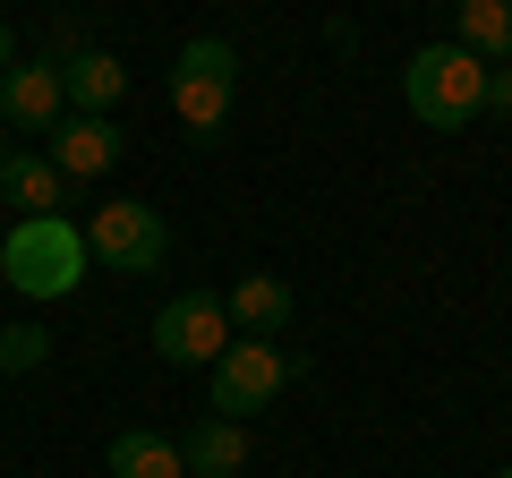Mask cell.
<instances>
[{"label":"cell","mask_w":512,"mask_h":478,"mask_svg":"<svg viewBox=\"0 0 512 478\" xmlns=\"http://www.w3.org/2000/svg\"><path fill=\"white\" fill-rule=\"evenodd\" d=\"M0 274L18 299H69L86 282V231L69 214H43V222H9L0 239Z\"/></svg>","instance_id":"cell-1"},{"label":"cell","mask_w":512,"mask_h":478,"mask_svg":"<svg viewBox=\"0 0 512 478\" xmlns=\"http://www.w3.org/2000/svg\"><path fill=\"white\" fill-rule=\"evenodd\" d=\"M0 393H9V385H0Z\"/></svg>","instance_id":"cell-20"},{"label":"cell","mask_w":512,"mask_h":478,"mask_svg":"<svg viewBox=\"0 0 512 478\" xmlns=\"http://www.w3.org/2000/svg\"><path fill=\"white\" fill-rule=\"evenodd\" d=\"M52 359V325H0V385L9 376H35Z\"/></svg>","instance_id":"cell-15"},{"label":"cell","mask_w":512,"mask_h":478,"mask_svg":"<svg viewBox=\"0 0 512 478\" xmlns=\"http://www.w3.org/2000/svg\"><path fill=\"white\" fill-rule=\"evenodd\" d=\"M60 120H69L60 60H9V69H0V129H18V137H52Z\"/></svg>","instance_id":"cell-7"},{"label":"cell","mask_w":512,"mask_h":478,"mask_svg":"<svg viewBox=\"0 0 512 478\" xmlns=\"http://www.w3.org/2000/svg\"><path fill=\"white\" fill-rule=\"evenodd\" d=\"M60 94H69V111H86V120H111V103L128 94V60L120 52H69L60 60Z\"/></svg>","instance_id":"cell-10"},{"label":"cell","mask_w":512,"mask_h":478,"mask_svg":"<svg viewBox=\"0 0 512 478\" xmlns=\"http://www.w3.org/2000/svg\"><path fill=\"white\" fill-rule=\"evenodd\" d=\"M9 60H18V35H9V26H0V69H9Z\"/></svg>","instance_id":"cell-17"},{"label":"cell","mask_w":512,"mask_h":478,"mask_svg":"<svg viewBox=\"0 0 512 478\" xmlns=\"http://www.w3.org/2000/svg\"><path fill=\"white\" fill-rule=\"evenodd\" d=\"M43 163H52L60 180H103V171L120 163V129H111V120H86V111H69V120L52 129V154H43Z\"/></svg>","instance_id":"cell-8"},{"label":"cell","mask_w":512,"mask_h":478,"mask_svg":"<svg viewBox=\"0 0 512 478\" xmlns=\"http://www.w3.org/2000/svg\"><path fill=\"white\" fill-rule=\"evenodd\" d=\"M180 461H188V478H239L248 470V427L239 419H197L180 436Z\"/></svg>","instance_id":"cell-12"},{"label":"cell","mask_w":512,"mask_h":478,"mask_svg":"<svg viewBox=\"0 0 512 478\" xmlns=\"http://www.w3.org/2000/svg\"><path fill=\"white\" fill-rule=\"evenodd\" d=\"M103 470H111V478H188V461H180V436L120 427V436H111V453H103Z\"/></svg>","instance_id":"cell-13"},{"label":"cell","mask_w":512,"mask_h":478,"mask_svg":"<svg viewBox=\"0 0 512 478\" xmlns=\"http://www.w3.org/2000/svg\"><path fill=\"white\" fill-rule=\"evenodd\" d=\"M0 197L18 205V222H43V214L69 205V180H60L43 154H18V146H9V163H0Z\"/></svg>","instance_id":"cell-11"},{"label":"cell","mask_w":512,"mask_h":478,"mask_svg":"<svg viewBox=\"0 0 512 478\" xmlns=\"http://www.w3.org/2000/svg\"><path fill=\"white\" fill-rule=\"evenodd\" d=\"M231 342L239 333H231L222 291H171L163 316H154V359H163V368H214Z\"/></svg>","instance_id":"cell-5"},{"label":"cell","mask_w":512,"mask_h":478,"mask_svg":"<svg viewBox=\"0 0 512 478\" xmlns=\"http://www.w3.org/2000/svg\"><path fill=\"white\" fill-rule=\"evenodd\" d=\"M487 111H512V69H487Z\"/></svg>","instance_id":"cell-16"},{"label":"cell","mask_w":512,"mask_h":478,"mask_svg":"<svg viewBox=\"0 0 512 478\" xmlns=\"http://www.w3.org/2000/svg\"><path fill=\"white\" fill-rule=\"evenodd\" d=\"M231 103H239V52L222 35L180 43V60H171V111H180V129L197 137V146H214L222 120H231Z\"/></svg>","instance_id":"cell-3"},{"label":"cell","mask_w":512,"mask_h":478,"mask_svg":"<svg viewBox=\"0 0 512 478\" xmlns=\"http://www.w3.org/2000/svg\"><path fill=\"white\" fill-rule=\"evenodd\" d=\"M299 376V359L282 342H231L214 359V419H248V410L282 402V385Z\"/></svg>","instance_id":"cell-6"},{"label":"cell","mask_w":512,"mask_h":478,"mask_svg":"<svg viewBox=\"0 0 512 478\" xmlns=\"http://www.w3.org/2000/svg\"><path fill=\"white\" fill-rule=\"evenodd\" d=\"M402 103L427 129H470L487 111V60H470L461 43H419L402 69Z\"/></svg>","instance_id":"cell-2"},{"label":"cell","mask_w":512,"mask_h":478,"mask_svg":"<svg viewBox=\"0 0 512 478\" xmlns=\"http://www.w3.org/2000/svg\"><path fill=\"white\" fill-rule=\"evenodd\" d=\"M495 478H512V461H504V470H495Z\"/></svg>","instance_id":"cell-19"},{"label":"cell","mask_w":512,"mask_h":478,"mask_svg":"<svg viewBox=\"0 0 512 478\" xmlns=\"http://www.w3.org/2000/svg\"><path fill=\"white\" fill-rule=\"evenodd\" d=\"M461 52L487 60V69H512V0H461Z\"/></svg>","instance_id":"cell-14"},{"label":"cell","mask_w":512,"mask_h":478,"mask_svg":"<svg viewBox=\"0 0 512 478\" xmlns=\"http://www.w3.org/2000/svg\"><path fill=\"white\" fill-rule=\"evenodd\" d=\"M86 257L103 265V274H154V265L171 257V222L154 214L146 197H111V205H94V222H86Z\"/></svg>","instance_id":"cell-4"},{"label":"cell","mask_w":512,"mask_h":478,"mask_svg":"<svg viewBox=\"0 0 512 478\" xmlns=\"http://www.w3.org/2000/svg\"><path fill=\"white\" fill-rule=\"evenodd\" d=\"M0 163H9V137H0Z\"/></svg>","instance_id":"cell-18"},{"label":"cell","mask_w":512,"mask_h":478,"mask_svg":"<svg viewBox=\"0 0 512 478\" xmlns=\"http://www.w3.org/2000/svg\"><path fill=\"white\" fill-rule=\"evenodd\" d=\"M231 333L239 342H282L291 333V282L282 274H248V282H231Z\"/></svg>","instance_id":"cell-9"}]
</instances>
